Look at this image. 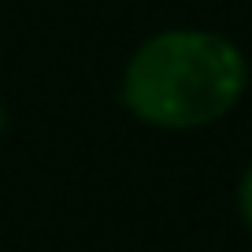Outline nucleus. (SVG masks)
<instances>
[{"label":"nucleus","mask_w":252,"mask_h":252,"mask_svg":"<svg viewBox=\"0 0 252 252\" xmlns=\"http://www.w3.org/2000/svg\"><path fill=\"white\" fill-rule=\"evenodd\" d=\"M249 86V63L212 30H163L126 63L123 104L159 130H193L222 119Z\"/></svg>","instance_id":"nucleus-1"},{"label":"nucleus","mask_w":252,"mask_h":252,"mask_svg":"<svg viewBox=\"0 0 252 252\" xmlns=\"http://www.w3.org/2000/svg\"><path fill=\"white\" fill-rule=\"evenodd\" d=\"M237 208H241V219H245V226L252 230V167L245 171L241 186H237Z\"/></svg>","instance_id":"nucleus-2"},{"label":"nucleus","mask_w":252,"mask_h":252,"mask_svg":"<svg viewBox=\"0 0 252 252\" xmlns=\"http://www.w3.org/2000/svg\"><path fill=\"white\" fill-rule=\"evenodd\" d=\"M0 130H4V108H0Z\"/></svg>","instance_id":"nucleus-3"}]
</instances>
